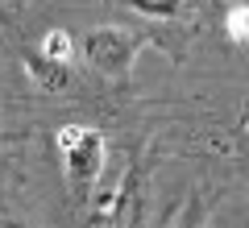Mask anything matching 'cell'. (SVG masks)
I'll return each instance as SVG.
<instances>
[{"mask_svg": "<svg viewBox=\"0 0 249 228\" xmlns=\"http://www.w3.org/2000/svg\"><path fill=\"white\" fill-rule=\"evenodd\" d=\"M208 224H212V203H208L204 191H191L187 203L175 211V220H170V228H208Z\"/></svg>", "mask_w": 249, "mask_h": 228, "instance_id": "5", "label": "cell"}, {"mask_svg": "<svg viewBox=\"0 0 249 228\" xmlns=\"http://www.w3.org/2000/svg\"><path fill=\"white\" fill-rule=\"evenodd\" d=\"M0 228H42V224H34L25 216H0Z\"/></svg>", "mask_w": 249, "mask_h": 228, "instance_id": "9", "label": "cell"}, {"mask_svg": "<svg viewBox=\"0 0 249 228\" xmlns=\"http://www.w3.org/2000/svg\"><path fill=\"white\" fill-rule=\"evenodd\" d=\"M145 50V37L137 29H124V25H96L88 37H83V62H88L96 75L104 79H129L137 54Z\"/></svg>", "mask_w": 249, "mask_h": 228, "instance_id": "2", "label": "cell"}, {"mask_svg": "<svg viewBox=\"0 0 249 228\" xmlns=\"http://www.w3.org/2000/svg\"><path fill=\"white\" fill-rule=\"evenodd\" d=\"M54 145L62 154V175H67V191H71L75 203H88L91 191H96L100 175H104V133L88 129V124H62L54 133Z\"/></svg>", "mask_w": 249, "mask_h": 228, "instance_id": "1", "label": "cell"}, {"mask_svg": "<svg viewBox=\"0 0 249 228\" xmlns=\"http://www.w3.org/2000/svg\"><path fill=\"white\" fill-rule=\"evenodd\" d=\"M42 54H46V58H54V62H71L75 58V37L67 34V29H50L46 42H42Z\"/></svg>", "mask_w": 249, "mask_h": 228, "instance_id": "7", "label": "cell"}, {"mask_svg": "<svg viewBox=\"0 0 249 228\" xmlns=\"http://www.w3.org/2000/svg\"><path fill=\"white\" fill-rule=\"evenodd\" d=\"M21 67H25L29 83L46 96H58V91L71 88V62H54L42 50H21Z\"/></svg>", "mask_w": 249, "mask_h": 228, "instance_id": "3", "label": "cell"}, {"mask_svg": "<svg viewBox=\"0 0 249 228\" xmlns=\"http://www.w3.org/2000/svg\"><path fill=\"white\" fill-rule=\"evenodd\" d=\"M224 34H229V42H245L249 37V13H245V4H232L229 9V17H224Z\"/></svg>", "mask_w": 249, "mask_h": 228, "instance_id": "8", "label": "cell"}, {"mask_svg": "<svg viewBox=\"0 0 249 228\" xmlns=\"http://www.w3.org/2000/svg\"><path fill=\"white\" fill-rule=\"evenodd\" d=\"M129 9L145 21H178L191 9V0H129Z\"/></svg>", "mask_w": 249, "mask_h": 228, "instance_id": "6", "label": "cell"}, {"mask_svg": "<svg viewBox=\"0 0 249 228\" xmlns=\"http://www.w3.org/2000/svg\"><path fill=\"white\" fill-rule=\"evenodd\" d=\"M96 228H142V187H137V170L124 175V187L112 195L104 220Z\"/></svg>", "mask_w": 249, "mask_h": 228, "instance_id": "4", "label": "cell"}]
</instances>
